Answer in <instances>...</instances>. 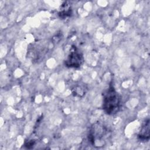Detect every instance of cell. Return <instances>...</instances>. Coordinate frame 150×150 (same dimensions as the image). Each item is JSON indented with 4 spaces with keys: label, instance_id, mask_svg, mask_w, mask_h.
<instances>
[{
    "label": "cell",
    "instance_id": "obj_1",
    "mask_svg": "<svg viewBox=\"0 0 150 150\" xmlns=\"http://www.w3.org/2000/svg\"><path fill=\"white\" fill-rule=\"evenodd\" d=\"M121 104V97L112 83H110L108 88L103 94V109L107 114L113 115L120 110Z\"/></svg>",
    "mask_w": 150,
    "mask_h": 150
},
{
    "label": "cell",
    "instance_id": "obj_2",
    "mask_svg": "<svg viewBox=\"0 0 150 150\" xmlns=\"http://www.w3.org/2000/svg\"><path fill=\"white\" fill-rule=\"evenodd\" d=\"M108 134V129L100 123H96L91 128L88 138L90 143L94 146H104Z\"/></svg>",
    "mask_w": 150,
    "mask_h": 150
},
{
    "label": "cell",
    "instance_id": "obj_3",
    "mask_svg": "<svg viewBox=\"0 0 150 150\" xmlns=\"http://www.w3.org/2000/svg\"><path fill=\"white\" fill-rule=\"evenodd\" d=\"M84 57L82 53L76 46H72L69 53L64 60V65L69 68H79L83 63Z\"/></svg>",
    "mask_w": 150,
    "mask_h": 150
},
{
    "label": "cell",
    "instance_id": "obj_4",
    "mask_svg": "<svg viewBox=\"0 0 150 150\" xmlns=\"http://www.w3.org/2000/svg\"><path fill=\"white\" fill-rule=\"evenodd\" d=\"M150 138L149 119L148 118L143 122L138 134V139L140 141H148Z\"/></svg>",
    "mask_w": 150,
    "mask_h": 150
},
{
    "label": "cell",
    "instance_id": "obj_5",
    "mask_svg": "<svg viewBox=\"0 0 150 150\" xmlns=\"http://www.w3.org/2000/svg\"><path fill=\"white\" fill-rule=\"evenodd\" d=\"M72 14L71 3L69 1H64L60 6L58 15L62 19L70 17Z\"/></svg>",
    "mask_w": 150,
    "mask_h": 150
},
{
    "label": "cell",
    "instance_id": "obj_6",
    "mask_svg": "<svg viewBox=\"0 0 150 150\" xmlns=\"http://www.w3.org/2000/svg\"><path fill=\"white\" fill-rule=\"evenodd\" d=\"M71 92L73 95L76 97H82L86 93V89L84 86L78 84L74 86L71 90Z\"/></svg>",
    "mask_w": 150,
    "mask_h": 150
},
{
    "label": "cell",
    "instance_id": "obj_7",
    "mask_svg": "<svg viewBox=\"0 0 150 150\" xmlns=\"http://www.w3.org/2000/svg\"><path fill=\"white\" fill-rule=\"evenodd\" d=\"M35 144V141L34 140H30V141H28V142H25V146H26L28 148L30 149Z\"/></svg>",
    "mask_w": 150,
    "mask_h": 150
}]
</instances>
